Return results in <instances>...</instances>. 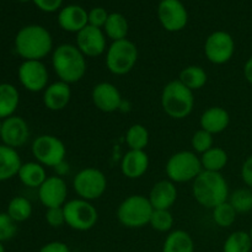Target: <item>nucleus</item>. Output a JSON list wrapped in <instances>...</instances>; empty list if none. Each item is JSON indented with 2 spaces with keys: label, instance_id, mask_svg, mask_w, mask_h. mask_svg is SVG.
Here are the masks:
<instances>
[{
  "label": "nucleus",
  "instance_id": "f257e3e1",
  "mask_svg": "<svg viewBox=\"0 0 252 252\" xmlns=\"http://www.w3.org/2000/svg\"><path fill=\"white\" fill-rule=\"evenodd\" d=\"M14 48L22 61H43L53 52V37L44 26L27 25L15 36Z\"/></svg>",
  "mask_w": 252,
  "mask_h": 252
},
{
  "label": "nucleus",
  "instance_id": "f03ea898",
  "mask_svg": "<svg viewBox=\"0 0 252 252\" xmlns=\"http://www.w3.org/2000/svg\"><path fill=\"white\" fill-rule=\"evenodd\" d=\"M52 68L58 80L70 85L85 76L88 62L75 44L62 43L52 52Z\"/></svg>",
  "mask_w": 252,
  "mask_h": 252
},
{
  "label": "nucleus",
  "instance_id": "7ed1b4c3",
  "mask_svg": "<svg viewBox=\"0 0 252 252\" xmlns=\"http://www.w3.org/2000/svg\"><path fill=\"white\" fill-rule=\"evenodd\" d=\"M229 186L221 172L202 171L192 182V196L203 208L213 209L229 198Z\"/></svg>",
  "mask_w": 252,
  "mask_h": 252
},
{
  "label": "nucleus",
  "instance_id": "20e7f679",
  "mask_svg": "<svg viewBox=\"0 0 252 252\" xmlns=\"http://www.w3.org/2000/svg\"><path fill=\"white\" fill-rule=\"evenodd\" d=\"M162 111L172 120H185L194 107L193 91L184 85L179 79L169 81L161 91Z\"/></svg>",
  "mask_w": 252,
  "mask_h": 252
},
{
  "label": "nucleus",
  "instance_id": "39448f33",
  "mask_svg": "<svg viewBox=\"0 0 252 252\" xmlns=\"http://www.w3.org/2000/svg\"><path fill=\"white\" fill-rule=\"evenodd\" d=\"M154 212L149 198L143 194H130L118 206L116 216L123 226L139 229L148 225Z\"/></svg>",
  "mask_w": 252,
  "mask_h": 252
},
{
  "label": "nucleus",
  "instance_id": "423d86ee",
  "mask_svg": "<svg viewBox=\"0 0 252 252\" xmlns=\"http://www.w3.org/2000/svg\"><path fill=\"white\" fill-rule=\"evenodd\" d=\"M138 48L128 38L115 41L107 47L105 53L106 68L113 75L122 76L130 73L138 62Z\"/></svg>",
  "mask_w": 252,
  "mask_h": 252
},
{
  "label": "nucleus",
  "instance_id": "0eeeda50",
  "mask_svg": "<svg viewBox=\"0 0 252 252\" xmlns=\"http://www.w3.org/2000/svg\"><path fill=\"white\" fill-rule=\"evenodd\" d=\"M203 171L201 159L192 150H181L172 154L166 161L165 172L174 184L193 182V180Z\"/></svg>",
  "mask_w": 252,
  "mask_h": 252
},
{
  "label": "nucleus",
  "instance_id": "6e6552de",
  "mask_svg": "<svg viewBox=\"0 0 252 252\" xmlns=\"http://www.w3.org/2000/svg\"><path fill=\"white\" fill-rule=\"evenodd\" d=\"M65 225L76 231L91 230L97 224L98 212L91 202L81 198L70 199L63 206Z\"/></svg>",
  "mask_w": 252,
  "mask_h": 252
},
{
  "label": "nucleus",
  "instance_id": "1a4fd4ad",
  "mask_svg": "<svg viewBox=\"0 0 252 252\" xmlns=\"http://www.w3.org/2000/svg\"><path fill=\"white\" fill-rule=\"evenodd\" d=\"M73 189L79 198L93 202L101 198L106 192L107 177L96 167H86L74 176Z\"/></svg>",
  "mask_w": 252,
  "mask_h": 252
},
{
  "label": "nucleus",
  "instance_id": "9d476101",
  "mask_svg": "<svg viewBox=\"0 0 252 252\" xmlns=\"http://www.w3.org/2000/svg\"><path fill=\"white\" fill-rule=\"evenodd\" d=\"M31 152L37 162L52 169L63 162L66 157L65 144L58 137L52 134L38 135L32 142Z\"/></svg>",
  "mask_w": 252,
  "mask_h": 252
},
{
  "label": "nucleus",
  "instance_id": "9b49d317",
  "mask_svg": "<svg viewBox=\"0 0 252 252\" xmlns=\"http://www.w3.org/2000/svg\"><path fill=\"white\" fill-rule=\"evenodd\" d=\"M235 53V41L226 31H214L204 42V56L216 65H223L231 61Z\"/></svg>",
  "mask_w": 252,
  "mask_h": 252
},
{
  "label": "nucleus",
  "instance_id": "f8f14e48",
  "mask_svg": "<svg viewBox=\"0 0 252 252\" xmlns=\"http://www.w3.org/2000/svg\"><path fill=\"white\" fill-rule=\"evenodd\" d=\"M17 78L25 90L43 93L49 85V73L42 61H22L17 69Z\"/></svg>",
  "mask_w": 252,
  "mask_h": 252
},
{
  "label": "nucleus",
  "instance_id": "ddd939ff",
  "mask_svg": "<svg viewBox=\"0 0 252 252\" xmlns=\"http://www.w3.org/2000/svg\"><path fill=\"white\" fill-rule=\"evenodd\" d=\"M158 19L166 31H182L189 24V11L181 0H161L158 5Z\"/></svg>",
  "mask_w": 252,
  "mask_h": 252
},
{
  "label": "nucleus",
  "instance_id": "4468645a",
  "mask_svg": "<svg viewBox=\"0 0 252 252\" xmlns=\"http://www.w3.org/2000/svg\"><path fill=\"white\" fill-rule=\"evenodd\" d=\"M75 46L86 58H97L107 51V37L102 29L88 25L76 33Z\"/></svg>",
  "mask_w": 252,
  "mask_h": 252
},
{
  "label": "nucleus",
  "instance_id": "2eb2a0df",
  "mask_svg": "<svg viewBox=\"0 0 252 252\" xmlns=\"http://www.w3.org/2000/svg\"><path fill=\"white\" fill-rule=\"evenodd\" d=\"M38 199L46 209L63 207L68 202V185L64 177H47L38 189Z\"/></svg>",
  "mask_w": 252,
  "mask_h": 252
},
{
  "label": "nucleus",
  "instance_id": "dca6fc26",
  "mask_svg": "<svg viewBox=\"0 0 252 252\" xmlns=\"http://www.w3.org/2000/svg\"><path fill=\"white\" fill-rule=\"evenodd\" d=\"M91 100L98 111L105 113L116 112L121 108L123 97L117 86L108 81L96 84L91 91Z\"/></svg>",
  "mask_w": 252,
  "mask_h": 252
},
{
  "label": "nucleus",
  "instance_id": "f3484780",
  "mask_svg": "<svg viewBox=\"0 0 252 252\" xmlns=\"http://www.w3.org/2000/svg\"><path fill=\"white\" fill-rule=\"evenodd\" d=\"M30 138V127L26 121L20 116H11L2 121L1 135L2 144L14 149L24 147Z\"/></svg>",
  "mask_w": 252,
  "mask_h": 252
},
{
  "label": "nucleus",
  "instance_id": "a211bd4d",
  "mask_svg": "<svg viewBox=\"0 0 252 252\" xmlns=\"http://www.w3.org/2000/svg\"><path fill=\"white\" fill-rule=\"evenodd\" d=\"M71 100V89L70 85L64 81L57 80L49 84L43 91L42 101L47 110L58 112L68 107Z\"/></svg>",
  "mask_w": 252,
  "mask_h": 252
},
{
  "label": "nucleus",
  "instance_id": "6ab92c4d",
  "mask_svg": "<svg viewBox=\"0 0 252 252\" xmlns=\"http://www.w3.org/2000/svg\"><path fill=\"white\" fill-rule=\"evenodd\" d=\"M88 12L83 6L76 4L66 5L58 12V25L65 32L78 33L89 25Z\"/></svg>",
  "mask_w": 252,
  "mask_h": 252
},
{
  "label": "nucleus",
  "instance_id": "aec40b11",
  "mask_svg": "<svg viewBox=\"0 0 252 252\" xmlns=\"http://www.w3.org/2000/svg\"><path fill=\"white\" fill-rule=\"evenodd\" d=\"M149 169V157L144 150H128L121 160V172L129 180L144 176Z\"/></svg>",
  "mask_w": 252,
  "mask_h": 252
},
{
  "label": "nucleus",
  "instance_id": "412c9836",
  "mask_svg": "<svg viewBox=\"0 0 252 252\" xmlns=\"http://www.w3.org/2000/svg\"><path fill=\"white\" fill-rule=\"evenodd\" d=\"M177 187L176 184L170 181L169 179L160 180L149 192L150 203L154 209H170L177 201Z\"/></svg>",
  "mask_w": 252,
  "mask_h": 252
},
{
  "label": "nucleus",
  "instance_id": "4be33fe9",
  "mask_svg": "<svg viewBox=\"0 0 252 252\" xmlns=\"http://www.w3.org/2000/svg\"><path fill=\"white\" fill-rule=\"evenodd\" d=\"M230 115L225 108L220 106H212L207 108L199 118L201 129L207 130L211 134H219L229 127Z\"/></svg>",
  "mask_w": 252,
  "mask_h": 252
},
{
  "label": "nucleus",
  "instance_id": "5701e85b",
  "mask_svg": "<svg viewBox=\"0 0 252 252\" xmlns=\"http://www.w3.org/2000/svg\"><path fill=\"white\" fill-rule=\"evenodd\" d=\"M21 165L22 161L17 149L0 144V182L17 176Z\"/></svg>",
  "mask_w": 252,
  "mask_h": 252
},
{
  "label": "nucleus",
  "instance_id": "b1692460",
  "mask_svg": "<svg viewBox=\"0 0 252 252\" xmlns=\"http://www.w3.org/2000/svg\"><path fill=\"white\" fill-rule=\"evenodd\" d=\"M17 177L24 186L38 189L48 176L43 165L37 161H27L22 162Z\"/></svg>",
  "mask_w": 252,
  "mask_h": 252
},
{
  "label": "nucleus",
  "instance_id": "393cba45",
  "mask_svg": "<svg viewBox=\"0 0 252 252\" xmlns=\"http://www.w3.org/2000/svg\"><path fill=\"white\" fill-rule=\"evenodd\" d=\"M20 105V93L15 85L10 83L0 84V120L15 115Z\"/></svg>",
  "mask_w": 252,
  "mask_h": 252
},
{
  "label": "nucleus",
  "instance_id": "a878e982",
  "mask_svg": "<svg viewBox=\"0 0 252 252\" xmlns=\"http://www.w3.org/2000/svg\"><path fill=\"white\" fill-rule=\"evenodd\" d=\"M162 252H194V241L187 231L172 230L165 239Z\"/></svg>",
  "mask_w": 252,
  "mask_h": 252
},
{
  "label": "nucleus",
  "instance_id": "bb28decb",
  "mask_svg": "<svg viewBox=\"0 0 252 252\" xmlns=\"http://www.w3.org/2000/svg\"><path fill=\"white\" fill-rule=\"evenodd\" d=\"M102 30L106 37L112 42L121 41V39L127 38L129 24L125 15L120 14V12H111Z\"/></svg>",
  "mask_w": 252,
  "mask_h": 252
},
{
  "label": "nucleus",
  "instance_id": "cd10ccee",
  "mask_svg": "<svg viewBox=\"0 0 252 252\" xmlns=\"http://www.w3.org/2000/svg\"><path fill=\"white\" fill-rule=\"evenodd\" d=\"M199 159H201L202 169L211 172H221L229 161L228 153L220 147L211 148L204 154H202Z\"/></svg>",
  "mask_w": 252,
  "mask_h": 252
},
{
  "label": "nucleus",
  "instance_id": "c85d7f7f",
  "mask_svg": "<svg viewBox=\"0 0 252 252\" xmlns=\"http://www.w3.org/2000/svg\"><path fill=\"white\" fill-rule=\"evenodd\" d=\"M179 80L189 90L197 91L206 86L208 81V74L202 66L189 65L180 71Z\"/></svg>",
  "mask_w": 252,
  "mask_h": 252
},
{
  "label": "nucleus",
  "instance_id": "c756f323",
  "mask_svg": "<svg viewBox=\"0 0 252 252\" xmlns=\"http://www.w3.org/2000/svg\"><path fill=\"white\" fill-rule=\"evenodd\" d=\"M32 203L24 196H16L10 199L7 204L6 213L10 218L14 219L16 223H22L31 218L32 216Z\"/></svg>",
  "mask_w": 252,
  "mask_h": 252
},
{
  "label": "nucleus",
  "instance_id": "7c9ffc66",
  "mask_svg": "<svg viewBox=\"0 0 252 252\" xmlns=\"http://www.w3.org/2000/svg\"><path fill=\"white\" fill-rule=\"evenodd\" d=\"M149 130L140 123L130 126L126 133V143L130 150H145L149 144Z\"/></svg>",
  "mask_w": 252,
  "mask_h": 252
},
{
  "label": "nucleus",
  "instance_id": "2f4dec72",
  "mask_svg": "<svg viewBox=\"0 0 252 252\" xmlns=\"http://www.w3.org/2000/svg\"><path fill=\"white\" fill-rule=\"evenodd\" d=\"M252 240L249 231H233L225 239L223 245V252H251Z\"/></svg>",
  "mask_w": 252,
  "mask_h": 252
},
{
  "label": "nucleus",
  "instance_id": "473e14b6",
  "mask_svg": "<svg viewBox=\"0 0 252 252\" xmlns=\"http://www.w3.org/2000/svg\"><path fill=\"white\" fill-rule=\"evenodd\" d=\"M228 202L238 214L249 213L252 211V189L249 187L235 189L229 194Z\"/></svg>",
  "mask_w": 252,
  "mask_h": 252
},
{
  "label": "nucleus",
  "instance_id": "72a5a7b5",
  "mask_svg": "<svg viewBox=\"0 0 252 252\" xmlns=\"http://www.w3.org/2000/svg\"><path fill=\"white\" fill-rule=\"evenodd\" d=\"M236 216L238 213L228 201L212 209V217H213L214 223L220 228H230L235 223Z\"/></svg>",
  "mask_w": 252,
  "mask_h": 252
},
{
  "label": "nucleus",
  "instance_id": "f704fd0d",
  "mask_svg": "<svg viewBox=\"0 0 252 252\" xmlns=\"http://www.w3.org/2000/svg\"><path fill=\"white\" fill-rule=\"evenodd\" d=\"M149 225L159 233H170L174 226V216L170 209H154Z\"/></svg>",
  "mask_w": 252,
  "mask_h": 252
},
{
  "label": "nucleus",
  "instance_id": "c9c22d12",
  "mask_svg": "<svg viewBox=\"0 0 252 252\" xmlns=\"http://www.w3.org/2000/svg\"><path fill=\"white\" fill-rule=\"evenodd\" d=\"M191 147L192 152L196 153L197 155L204 154L207 150L214 147V135L204 129H198L192 135Z\"/></svg>",
  "mask_w": 252,
  "mask_h": 252
},
{
  "label": "nucleus",
  "instance_id": "e433bc0d",
  "mask_svg": "<svg viewBox=\"0 0 252 252\" xmlns=\"http://www.w3.org/2000/svg\"><path fill=\"white\" fill-rule=\"evenodd\" d=\"M17 233V223L10 218L9 214L0 213V241L5 243L15 238Z\"/></svg>",
  "mask_w": 252,
  "mask_h": 252
},
{
  "label": "nucleus",
  "instance_id": "4c0bfd02",
  "mask_svg": "<svg viewBox=\"0 0 252 252\" xmlns=\"http://www.w3.org/2000/svg\"><path fill=\"white\" fill-rule=\"evenodd\" d=\"M108 15H110V12H107V10L105 7H93L88 12L89 25H91L94 27H97V29H103V26H105L106 21L108 19Z\"/></svg>",
  "mask_w": 252,
  "mask_h": 252
},
{
  "label": "nucleus",
  "instance_id": "58836bf2",
  "mask_svg": "<svg viewBox=\"0 0 252 252\" xmlns=\"http://www.w3.org/2000/svg\"><path fill=\"white\" fill-rule=\"evenodd\" d=\"M44 219H46L47 224L52 228H61V226L65 225V217H64L63 207H58V208H48L44 214Z\"/></svg>",
  "mask_w": 252,
  "mask_h": 252
},
{
  "label": "nucleus",
  "instance_id": "ea45409f",
  "mask_svg": "<svg viewBox=\"0 0 252 252\" xmlns=\"http://www.w3.org/2000/svg\"><path fill=\"white\" fill-rule=\"evenodd\" d=\"M37 9L43 12H56L62 9L63 0H32Z\"/></svg>",
  "mask_w": 252,
  "mask_h": 252
},
{
  "label": "nucleus",
  "instance_id": "a19ab883",
  "mask_svg": "<svg viewBox=\"0 0 252 252\" xmlns=\"http://www.w3.org/2000/svg\"><path fill=\"white\" fill-rule=\"evenodd\" d=\"M240 175L244 184H245L249 189H252V155L246 158L245 161L243 162Z\"/></svg>",
  "mask_w": 252,
  "mask_h": 252
},
{
  "label": "nucleus",
  "instance_id": "79ce46f5",
  "mask_svg": "<svg viewBox=\"0 0 252 252\" xmlns=\"http://www.w3.org/2000/svg\"><path fill=\"white\" fill-rule=\"evenodd\" d=\"M38 252H70V249L68 248V245L65 243H62V241H51V243L42 246Z\"/></svg>",
  "mask_w": 252,
  "mask_h": 252
},
{
  "label": "nucleus",
  "instance_id": "37998d69",
  "mask_svg": "<svg viewBox=\"0 0 252 252\" xmlns=\"http://www.w3.org/2000/svg\"><path fill=\"white\" fill-rule=\"evenodd\" d=\"M244 76L246 81L252 85V56L244 64Z\"/></svg>",
  "mask_w": 252,
  "mask_h": 252
},
{
  "label": "nucleus",
  "instance_id": "c03bdc74",
  "mask_svg": "<svg viewBox=\"0 0 252 252\" xmlns=\"http://www.w3.org/2000/svg\"><path fill=\"white\" fill-rule=\"evenodd\" d=\"M69 169H70V167H69V164L64 160L63 162H61V164L57 165V166L54 167V171H56L57 176L64 177L69 172Z\"/></svg>",
  "mask_w": 252,
  "mask_h": 252
},
{
  "label": "nucleus",
  "instance_id": "a18cd8bd",
  "mask_svg": "<svg viewBox=\"0 0 252 252\" xmlns=\"http://www.w3.org/2000/svg\"><path fill=\"white\" fill-rule=\"evenodd\" d=\"M0 252H5V248H4V245H2L1 241H0Z\"/></svg>",
  "mask_w": 252,
  "mask_h": 252
},
{
  "label": "nucleus",
  "instance_id": "49530a36",
  "mask_svg": "<svg viewBox=\"0 0 252 252\" xmlns=\"http://www.w3.org/2000/svg\"><path fill=\"white\" fill-rule=\"evenodd\" d=\"M17 1H20V2H29V1H32V0H17Z\"/></svg>",
  "mask_w": 252,
  "mask_h": 252
},
{
  "label": "nucleus",
  "instance_id": "de8ad7c7",
  "mask_svg": "<svg viewBox=\"0 0 252 252\" xmlns=\"http://www.w3.org/2000/svg\"><path fill=\"white\" fill-rule=\"evenodd\" d=\"M1 127H2V121L0 120V135H1Z\"/></svg>",
  "mask_w": 252,
  "mask_h": 252
},
{
  "label": "nucleus",
  "instance_id": "09e8293b",
  "mask_svg": "<svg viewBox=\"0 0 252 252\" xmlns=\"http://www.w3.org/2000/svg\"><path fill=\"white\" fill-rule=\"evenodd\" d=\"M249 234H250V236H251V240H252V226H251L250 231H249Z\"/></svg>",
  "mask_w": 252,
  "mask_h": 252
}]
</instances>
